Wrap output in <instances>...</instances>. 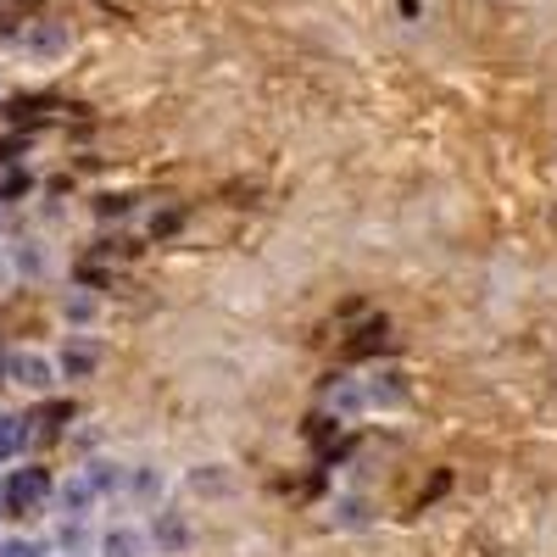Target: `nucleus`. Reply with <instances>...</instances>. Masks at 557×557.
<instances>
[{
    "label": "nucleus",
    "instance_id": "4",
    "mask_svg": "<svg viewBox=\"0 0 557 557\" xmlns=\"http://www.w3.org/2000/svg\"><path fill=\"white\" fill-rule=\"evenodd\" d=\"M7 380L23 391H51L57 385V357H39V351H12L7 357Z\"/></svg>",
    "mask_w": 557,
    "mask_h": 557
},
{
    "label": "nucleus",
    "instance_id": "12",
    "mask_svg": "<svg viewBox=\"0 0 557 557\" xmlns=\"http://www.w3.org/2000/svg\"><path fill=\"white\" fill-rule=\"evenodd\" d=\"M62 318L84 330V323H96V318H101V301L89 296V290H67V296H62Z\"/></svg>",
    "mask_w": 557,
    "mask_h": 557
},
{
    "label": "nucleus",
    "instance_id": "16",
    "mask_svg": "<svg viewBox=\"0 0 557 557\" xmlns=\"http://www.w3.org/2000/svg\"><path fill=\"white\" fill-rule=\"evenodd\" d=\"M0 557H45V546L28 535H12V541H0Z\"/></svg>",
    "mask_w": 557,
    "mask_h": 557
},
{
    "label": "nucleus",
    "instance_id": "13",
    "mask_svg": "<svg viewBox=\"0 0 557 557\" xmlns=\"http://www.w3.org/2000/svg\"><path fill=\"white\" fill-rule=\"evenodd\" d=\"M330 407H341V412H362V407H368V391H362V380H341V385L330 391Z\"/></svg>",
    "mask_w": 557,
    "mask_h": 557
},
{
    "label": "nucleus",
    "instance_id": "10",
    "mask_svg": "<svg viewBox=\"0 0 557 557\" xmlns=\"http://www.w3.org/2000/svg\"><path fill=\"white\" fill-rule=\"evenodd\" d=\"M84 480L96 485V496H117L128 485V469H123V462H112V457H96V462H84Z\"/></svg>",
    "mask_w": 557,
    "mask_h": 557
},
{
    "label": "nucleus",
    "instance_id": "8",
    "mask_svg": "<svg viewBox=\"0 0 557 557\" xmlns=\"http://www.w3.org/2000/svg\"><path fill=\"white\" fill-rule=\"evenodd\" d=\"M190 491H196V496H235L240 480H235V469H228V462H201V469H190Z\"/></svg>",
    "mask_w": 557,
    "mask_h": 557
},
{
    "label": "nucleus",
    "instance_id": "6",
    "mask_svg": "<svg viewBox=\"0 0 557 557\" xmlns=\"http://www.w3.org/2000/svg\"><path fill=\"white\" fill-rule=\"evenodd\" d=\"M96 557H151V541L139 524H112V530H101Z\"/></svg>",
    "mask_w": 557,
    "mask_h": 557
},
{
    "label": "nucleus",
    "instance_id": "18",
    "mask_svg": "<svg viewBox=\"0 0 557 557\" xmlns=\"http://www.w3.org/2000/svg\"><path fill=\"white\" fill-rule=\"evenodd\" d=\"M0 519H7V480H0Z\"/></svg>",
    "mask_w": 557,
    "mask_h": 557
},
{
    "label": "nucleus",
    "instance_id": "15",
    "mask_svg": "<svg viewBox=\"0 0 557 557\" xmlns=\"http://www.w3.org/2000/svg\"><path fill=\"white\" fill-rule=\"evenodd\" d=\"M12 262H17V268H23V273H34V278H39V273H45V251H39V246H34V240H28V246H17V251H12Z\"/></svg>",
    "mask_w": 557,
    "mask_h": 557
},
{
    "label": "nucleus",
    "instance_id": "1",
    "mask_svg": "<svg viewBox=\"0 0 557 557\" xmlns=\"http://www.w3.org/2000/svg\"><path fill=\"white\" fill-rule=\"evenodd\" d=\"M57 502V480H51V469H12V480H7V513H45V507Z\"/></svg>",
    "mask_w": 557,
    "mask_h": 557
},
{
    "label": "nucleus",
    "instance_id": "2",
    "mask_svg": "<svg viewBox=\"0 0 557 557\" xmlns=\"http://www.w3.org/2000/svg\"><path fill=\"white\" fill-rule=\"evenodd\" d=\"M101 362H107V351L89 341V335H67L62 351H57V380L84 385V380H96V374H101Z\"/></svg>",
    "mask_w": 557,
    "mask_h": 557
},
{
    "label": "nucleus",
    "instance_id": "3",
    "mask_svg": "<svg viewBox=\"0 0 557 557\" xmlns=\"http://www.w3.org/2000/svg\"><path fill=\"white\" fill-rule=\"evenodd\" d=\"M146 541H151L162 557H184V552L196 546V524L184 519L178 507H157V513H151V530H146Z\"/></svg>",
    "mask_w": 557,
    "mask_h": 557
},
{
    "label": "nucleus",
    "instance_id": "9",
    "mask_svg": "<svg viewBox=\"0 0 557 557\" xmlns=\"http://www.w3.org/2000/svg\"><path fill=\"white\" fill-rule=\"evenodd\" d=\"M134 502H146V507H162V491H168V480H162V469H151V462H139V469H128V485H123Z\"/></svg>",
    "mask_w": 557,
    "mask_h": 557
},
{
    "label": "nucleus",
    "instance_id": "14",
    "mask_svg": "<svg viewBox=\"0 0 557 557\" xmlns=\"http://www.w3.org/2000/svg\"><path fill=\"white\" fill-rule=\"evenodd\" d=\"M335 524L362 530V524H368V502H362V496H341V502H335Z\"/></svg>",
    "mask_w": 557,
    "mask_h": 557
},
{
    "label": "nucleus",
    "instance_id": "17",
    "mask_svg": "<svg viewBox=\"0 0 557 557\" xmlns=\"http://www.w3.org/2000/svg\"><path fill=\"white\" fill-rule=\"evenodd\" d=\"M178 223H184V212H157L151 218V235L162 240V235H178Z\"/></svg>",
    "mask_w": 557,
    "mask_h": 557
},
{
    "label": "nucleus",
    "instance_id": "5",
    "mask_svg": "<svg viewBox=\"0 0 557 557\" xmlns=\"http://www.w3.org/2000/svg\"><path fill=\"white\" fill-rule=\"evenodd\" d=\"M67 45H73V34H67L62 23H51V17L28 23V34H23V51H28L34 62H57V57H67Z\"/></svg>",
    "mask_w": 557,
    "mask_h": 557
},
{
    "label": "nucleus",
    "instance_id": "7",
    "mask_svg": "<svg viewBox=\"0 0 557 557\" xmlns=\"http://www.w3.org/2000/svg\"><path fill=\"white\" fill-rule=\"evenodd\" d=\"M96 502H101V496H96V485L84 480V469H78V474H67V480L57 485V507H62V519H78V524H84Z\"/></svg>",
    "mask_w": 557,
    "mask_h": 557
},
{
    "label": "nucleus",
    "instance_id": "11",
    "mask_svg": "<svg viewBox=\"0 0 557 557\" xmlns=\"http://www.w3.org/2000/svg\"><path fill=\"white\" fill-rule=\"evenodd\" d=\"M23 446H28V424L12 412H0V462H17Z\"/></svg>",
    "mask_w": 557,
    "mask_h": 557
},
{
    "label": "nucleus",
    "instance_id": "19",
    "mask_svg": "<svg viewBox=\"0 0 557 557\" xmlns=\"http://www.w3.org/2000/svg\"><path fill=\"white\" fill-rule=\"evenodd\" d=\"M0 385H7V362H0Z\"/></svg>",
    "mask_w": 557,
    "mask_h": 557
}]
</instances>
